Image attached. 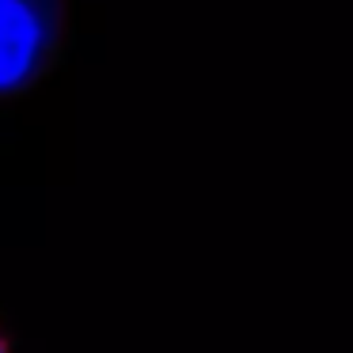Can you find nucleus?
<instances>
[{"instance_id": "f257e3e1", "label": "nucleus", "mask_w": 353, "mask_h": 353, "mask_svg": "<svg viewBox=\"0 0 353 353\" xmlns=\"http://www.w3.org/2000/svg\"><path fill=\"white\" fill-rule=\"evenodd\" d=\"M61 54V0H0V99L34 88Z\"/></svg>"}, {"instance_id": "f03ea898", "label": "nucleus", "mask_w": 353, "mask_h": 353, "mask_svg": "<svg viewBox=\"0 0 353 353\" xmlns=\"http://www.w3.org/2000/svg\"><path fill=\"white\" fill-rule=\"evenodd\" d=\"M0 353H8V345H4V338H0Z\"/></svg>"}]
</instances>
